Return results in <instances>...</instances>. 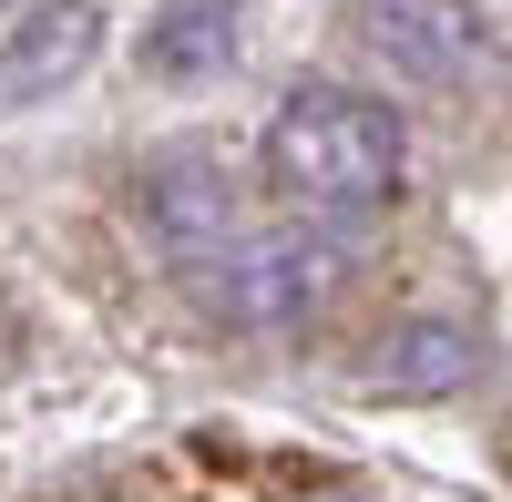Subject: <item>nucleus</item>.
<instances>
[{"label":"nucleus","instance_id":"0eeeda50","mask_svg":"<svg viewBox=\"0 0 512 502\" xmlns=\"http://www.w3.org/2000/svg\"><path fill=\"white\" fill-rule=\"evenodd\" d=\"M236 62V0H175L144 21V82H226Z\"/></svg>","mask_w":512,"mask_h":502},{"label":"nucleus","instance_id":"f257e3e1","mask_svg":"<svg viewBox=\"0 0 512 502\" xmlns=\"http://www.w3.org/2000/svg\"><path fill=\"white\" fill-rule=\"evenodd\" d=\"M400 175H410V123L369 93L308 82L267 123V185L297 216H369V205L400 195Z\"/></svg>","mask_w":512,"mask_h":502},{"label":"nucleus","instance_id":"423d86ee","mask_svg":"<svg viewBox=\"0 0 512 502\" xmlns=\"http://www.w3.org/2000/svg\"><path fill=\"white\" fill-rule=\"evenodd\" d=\"M103 52V11L93 0H52L31 11L11 41H0V113H31V103H62V82H82Z\"/></svg>","mask_w":512,"mask_h":502},{"label":"nucleus","instance_id":"7ed1b4c3","mask_svg":"<svg viewBox=\"0 0 512 502\" xmlns=\"http://www.w3.org/2000/svg\"><path fill=\"white\" fill-rule=\"evenodd\" d=\"M349 21L400 82H431V93H461L472 72H492V21L472 0H349Z\"/></svg>","mask_w":512,"mask_h":502},{"label":"nucleus","instance_id":"6e6552de","mask_svg":"<svg viewBox=\"0 0 512 502\" xmlns=\"http://www.w3.org/2000/svg\"><path fill=\"white\" fill-rule=\"evenodd\" d=\"M287 502H369L359 482H308V492H287Z\"/></svg>","mask_w":512,"mask_h":502},{"label":"nucleus","instance_id":"39448f33","mask_svg":"<svg viewBox=\"0 0 512 502\" xmlns=\"http://www.w3.org/2000/svg\"><path fill=\"white\" fill-rule=\"evenodd\" d=\"M472 369H482V339L461 318H390L369 339V359H359V390H379V400H451V390H472Z\"/></svg>","mask_w":512,"mask_h":502},{"label":"nucleus","instance_id":"20e7f679","mask_svg":"<svg viewBox=\"0 0 512 502\" xmlns=\"http://www.w3.org/2000/svg\"><path fill=\"white\" fill-rule=\"evenodd\" d=\"M134 216L154 226V246H164L185 277L216 267L226 246L246 236V226H236V175H226L216 154H195V144H185V154H154L144 175H134Z\"/></svg>","mask_w":512,"mask_h":502},{"label":"nucleus","instance_id":"f03ea898","mask_svg":"<svg viewBox=\"0 0 512 502\" xmlns=\"http://www.w3.org/2000/svg\"><path fill=\"white\" fill-rule=\"evenodd\" d=\"M349 267L359 257L328 226H267V236H236L216 267H195V298H205V318H226V328L287 339V328L328 318V298L349 287Z\"/></svg>","mask_w":512,"mask_h":502}]
</instances>
